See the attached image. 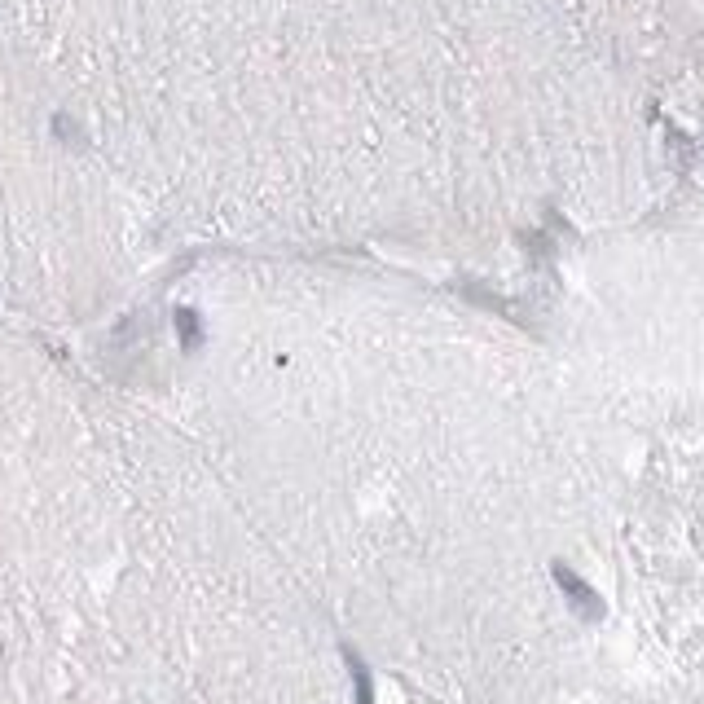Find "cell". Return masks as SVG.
<instances>
[{
	"label": "cell",
	"mask_w": 704,
	"mask_h": 704,
	"mask_svg": "<svg viewBox=\"0 0 704 704\" xmlns=\"http://www.w3.org/2000/svg\"><path fill=\"white\" fill-rule=\"evenodd\" d=\"M550 572H555L559 590H564L568 599H572V608H577L581 616H586V621H599V616H603V603H599V594H594V590L586 586V581L577 577V572H568L564 564H555V568H550Z\"/></svg>",
	"instance_id": "6da1fadb"
}]
</instances>
